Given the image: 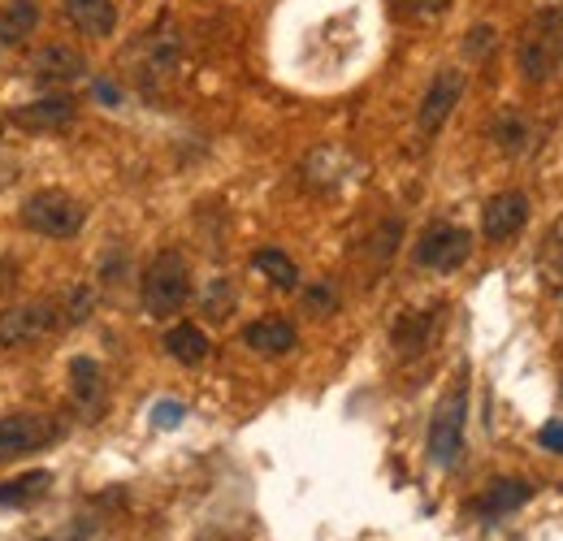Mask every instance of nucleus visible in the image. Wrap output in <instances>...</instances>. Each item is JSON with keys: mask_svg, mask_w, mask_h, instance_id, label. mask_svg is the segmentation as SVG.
Returning a JSON list of instances; mask_svg holds the SVG:
<instances>
[{"mask_svg": "<svg viewBox=\"0 0 563 541\" xmlns=\"http://www.w3.org/2000/svg\"><path fill=\"white\" fill-rule=\"evenodd\" d=\"M464 420H468V382H455V390L433 407V420H429V464L433 468H455L460 451H464Z\"/></svg>", "mask_w": 563, "mask_h": 541, "instance_id": "nucleus-1", "label": "nucleus"}, {"mask_svg": "<svg viewBox=\"0 0 563 541\" xmlns=\"http://www.w3.org/2000/svg\"><path fill=\"white\" fill-rule=\"evenodd\" d=\"M191 295V273H187V261L178 252H161L147 273H143V286H140V299H143V312L147 317H169L187 303Z\"/></svg>", "mask_w": 563, "mask_h": 541, "instance_id": "nucleus-2", "label": "nucleus"}, {"mask_svg": "<svg viewBox=\"0 0 563 541\" xmlns=\"http://www.w3.org/2000/svg\"><path fill=\"white\" fill-rule=\"evenodd\" d=\"M563 57V13L560 9H542L520 40V69L529 82H547Z\"/></svg>", "mask_w": 563, "mask_h": 541, "instance_id": "nucleus-3", "label": "nucleus"}, {"mask_svg": "<svg viewBox=\"0 0 563 541\" xmlns=\"http://www.w3.org/2000/svg\"><path fill=\"white\" fill-rule=\"evenodd\" d=\"M82 221H87V208L66 191H35L22 203V225L44 239H70L82 230Z\"/></svg>", "mask_w": 563, "mask_h": 541, "instance_id": "nucleus-4", "label": "nucleus"}, {"mask_svg": "<svg viewBox=\"0 0 563 541\" xmlns=\"http://www.w3.org/2000/svg\"><path fill=\"white\" fill-rule=\"evenodd\" d=\"M62 330V308L48 299L0 308V346H26Z\"/></svg>", "mask_w": 563, "mask_h": 541, "instance_id": "nucleus-5", "label": "nucleus"}, {"mask_svg": "<svg viewBox=\"0 0 563 541\" xmlns=\"http://www.w3.org/2000/svg\"><path fill=\"white\" fill-rule=\"evenodd\" d=\"M468 256H473V234L460 225H446V221L429 225L417 243V265L433 273H455Z\"/></svg>", "mask_w": 563, "mask_h": 541, "instance_id": "nucleus-6", "label": "nucleus"}, {"mask_svg": "<svg viewBox=\"0 0 563 541\" xmlns=\"http://www.w3.org/2000/svg\"><path fill=\"white\" fill-rule=\"evenodd\" d=\"M460 96H464V69H438L433 82H429V91L421 96V109H417L421 135H438L446 126V118L455 113Z\"/></svg>", "mask_w": 563, "mask_h": 541, "instance_id": "nucleus-7", "label": "nucleus"}, {"mask_svg": "<svg viewBox=\"0 0 563 541\" xmlns=\"http://www.w3.org/2000/svg\"><path fill=\"white\" fill-rule=\"evenodd\" d=\"M53 438H57V429L44 416H0V460L31 455Z\"/></svg>", "mask_w": 563, "mask_h": 541, "instance_id": "nucleus-8", "label": "nucleus"}, {"mask_svg": "<svg viewBox=\"0 0 563 541\" xmlns=\"http://www.w3.org/2000/svg\"><path fill=\"white\" fill-rule=\"evenodd\" d=\"M525 221H529V200H525L520 191H498V196L482 208V234H486L490 243L516 239V234L525 230Z\"/></svg>", "mask_w": 563, "mask_h": 541, "instance_id": "nucleus-9", "label": "nucleus"}, {"mask_svg": "<svg viewBox=\"0 0 563 541\" xmlns=\"http://www.w3.org/2000/svg\"><path fill=\"white\" fill-rule=\"evenodd\" d=\"M74 113H78V104H74V96H66V91L40 96V100H31V104H13V122H18L22 131H40V135L70 126Z\"/></svg>", "mask_w": 563, "mask_h": 541, "instance_id": "nucleus-10", "label": "nucleus"}, {"mask_svg": "<svg viewBox=\"0 0 563 541\" xmlns=\"http://www.w3.org/2000/svg\"><path fill=\"white\" fill-rule=\"evenodd\" d=\"M82 74H87V62H82V53L70 48V44H44V48L31 57V78L53 82V87L78 82Z\"/></svg>", "mask_w": 563, "mask_h": 541, "instance_id": "nucleus-11", "label": "nucleus"}, {"mask_svg": "<svg viewBox=\"0 0 563 541\" xmlns=\"http://www.w3.org/2000/svg\"><path fill=\"white\" fill-rule=\"evenodd\" d=\"M533 498V485L529 481H520V476H498L490 481V489L477 498V511L486 516V520H503V516H511L516 507H525Z\"/></svg>", "mask_w": 563, "mask_h": 541, "instance_id": "nucleus-12", "label": "nucleus"}, {"mask_svg": "<svg viewBox=\"0 0 563 541\" xmlns=\"http://www.w3.org/2000/svg\"><path fill=\"white\" fill-rule=\"evenodd\" d=\"M66 18L74 22V31L104 40L118 26V4L113 0H66Z\"/></svg>", "mask_w": 563, "mask_h": 541, "instance_id": "nucleus-13", "label": "nucleus"}, {"mask_svg": "<svg viewBox=\"0 0 563 541\" xmlns=\"http://www.w3.org/2000/svg\"><path fill=\"white\" fill-rule=\"evenodd\" d=\"M243 342H247L256 355H290V351L299 346V334H295L290 321L269 317V321H252V325L243 330Z\"/></svg>", "mask_w": 563, "mask_h": 541, "instance_id": "nucleus-14", "label": "nucleus"}, {"mask_svg": "<svg viewBox=\"0 0 563 541\" xmlns=\"http://www.w3.org/2000/svg\"><path fill=\"white\" fill-rule=\"evenodd\" d=\"M165 351H169V360H178V364H205L209 360V334L200 330V325H174L169 334H165Z\"/></svg>", "mask_w": 563, "mask_h": 541, "instance_id": "nucleus-15", "label": "nucleus"}, {"mask_svg": "<svg viewBox=\"0 0 563 541\" xmlns=\"http://www.w3.org/2000/svg\"><path fill=\"white\" fill-rule=\"evenodd\" d=\"M48 485H53V473H44V468L13 476V481H0V507H31V503H40L48 494Z\"/></svg>", "mask_w": 563, "mask_h": 541, "instance_id": "nucleus-16", "label": "nucleus"}, {"mask_svg": "<svg viewBox=\"0 0 563 541\" xmlns=\"http://www.w3.org/2000/svg\"><path fill=\"white\" fill-rule=\"evenodd\" d=\"M35 22H40V4H35V0H9V4L0 9V44L26 40V35L35 31Z\"/></svg>", "mask_w": 563, "mask_h": 541, "instance_id": "nucleus-17", "label": "nucleus"}, {"mask_svg": "<svg viewBox=\"0 0 563 541\" xmlns=\"http://www.w3.org/2000/svg\"><path fill=\"white\" fill-rule=\"evenodd\" d=\"M70 390H74V404L87 407V411L100 404L104 386H100V364H96V360L74 355V360H70Z\"/></svg>", "mask_w": 563, "mask_h": 541, "instance_id": "nucleus-18", "label": "nucleus"}, {"mask_svg": "<svg viewBox=\"0 0 563 541\" xmlns=\"http://www.w3.org/2000/svg\"><path fill=\"white\" fill-rule=\"evenodd\" d=\"M252 269L265 273L278 290H295V286H299V269H295V261H290L286 252H278V247H261V252L252 256Z\"/></svg>", "mask_w": 563, "mask_h": 541, "instance_id": "nucleus-19", "label": "nucleus"}, {"mask_svg": "<svg viewBox=\"0 0 563 541\" xmlns=\"http://www.w3.org/2000/svg\"><path fill=\"white\" fill-rule=\"evenodd\" d=\"M429 325H433V317L429 312H408V317H399V325H395V346L404 351V355H417L429 339Z\"/></svg>", "mask_w": 563, "mask_h": 541, "instance_id": "nucleus-20", "label": "nucleus"}, {"mask_svg": "<svg viewBox=\"0 0 563 541\" xmlns=\"http://www.w3.org/2000/svg\"><path fill=\"white\" fill-rule=\"evenodd\" d=\"M494 139H498V147H503L507 156H520V152L529 147V126H525V118L503 113L498 126H494Z\"/></svg>", "mask_w": 563, "mask_h": 541, "instance_id": "nucleus-21", "label": "nucleus"}, {"mask_svg": "<svg viewBox=\"0 0 563 541\" xmlns=\"http://www.w3.org/2000/svg\"><path fill=\"white\" fill-rule=\"evenodd\" d=\"M230 308H234V286L225 277H212L205 286V312L212 321H221V317H230Z\"/></svg>", "mask_w": 563, "mask_h": 541, "instance_id": "nucleus-22", "label": "nucleus"}, {"mask_svg": "<svg viewBox=\"0 0 563 541\" xmlns=\"http://www.w3.org/2000/svg\"><path fill=\"white\" fill-rule=\"evenodd\" d=\"M91 308H96V290H87V286H74L70 303H66V321H70V325L87 321V317H91Z\"/></svg>", "mask_w": 563, "mask_h": 541, "instance_id": "nucleus-23", "label": "nucleus"}, {"mask_svg": "<svg viewBox=\"0 0 563 541\" xmlns=\"http://www.w3.org/2000/svg\"><path fill=\"white\" fill-rule=\"evenodd\" d=\"M494 44H498V31H494V26H473L468 40H464V53H468V57H490Z\"/></svg>", "mask_w": 563, "mask_h": 541, "instance_id": "nucleus-24", "label": "nucleus"}, {"mask_svg": "<svg viewBox=\"0 0 563 541\" xmlns=\"http://www.w3.org/2000/svg\"><path fill=\"white\" fill-rule=\"evenodd\" d=\"M303 303H308V312H317V317H330V312L339 308V295L330 290V281H321V286H312V290L303 295Z\"/></svg>", "mask_w": 563, "mask_h": 541, "instance_id": "nucleus-25", "label": "nucleus"}, {"mask_svg": "<svg viewBox=\"0 0 563 541\" xmlns=\"http://www.w3.org/2000/svg\"><path fill=\"white\" fill-rule=\"evenodd\" d=\"M183 416H187V407L174 404V399H161V404L152 407V424H156V429H178Z\"/></svg>", "mask_w": 563, "mask_h": 541, "instance_id": "nucleus-26", "label": "nucleus"}, {"mask_svg": "<svg viewBox=\"0 0 563 541\" xmlns=\"http://www.w3.org/2000/svg\"><path fill=\"white\" fill-rule=\"evenodd\" d=\"M395 9L404 18H438L446 9V0H395Z\"/></svg>", "mask_w": 563, "mask_h": 541, "instance_id": "nucleus-27", "label": "nucleus"}, {"mask_svg": "<svg viewBox=\"0 0 563 541\" xmlns=\"http://www.w3.org/2000/svg\"><path fill=\"white\" fill-rule=\"evenodd\" d=\"M538 446H547V451L563 455V420H551V424L538 429Z\"/></svg>", "mask_w": 563, "mask_h": 541, "instance_id": "nucleus-28", "label": "nucleus"}, {"mask_svg": "<svg viewBox=\"0 0 563 541\" xmlns=\"http://www.w3.org/2000/svg\"><path fill=\"white\" fill-rule=\"evenodd\" d=\"M91 91H96V100H104V104H122V91H118L113 82H91Z\"/></svg>", "mask_w": 563, "mask_h": 541, "instance_id": "nucleus-29", "label": "nucleus"}, {"mask_svg": "<svg viewBox=\"0 0 563 541\" xmlns=\"http://www.w3.org/2000/svg\"><path fill=\"white\" fill-rule=\"evenodd\" d=\"M13 178H18V161H9V156H4V161H0V191H4Z\"/></svg>", "mask_w": 563, "mask_h": 541, "instance_id": "nucleus-30", "label": "nucleus"}, {"mask_svg": "<svg viewBox=\"0 0 563 541\" xmlns=\"http://www.w3.org/2000/svg\"><path fill=\"white\" fill-rule=\"evenodd\" d=\"M551 247H555V252H563V221H560V230H555V239H551Z\"/></svg>", "mask_w": 563, "mask_h": 541, "instance_id": "nucleus-31", "label": "nucleus"}, {"mask_svg": "<svg viewBox=\"0 0 563 541\" xmlns=\"http://www.w3.org/2000/svg\"><path fill=\"white\" fill-rule=\"evenodd\" d=\"M0 131H4V126H0Z\"/></svg>", "mask_w": 563, "mask_h": 541, "instance_id": "nucleus-32", "label": "nucleus"}]
</instances>
